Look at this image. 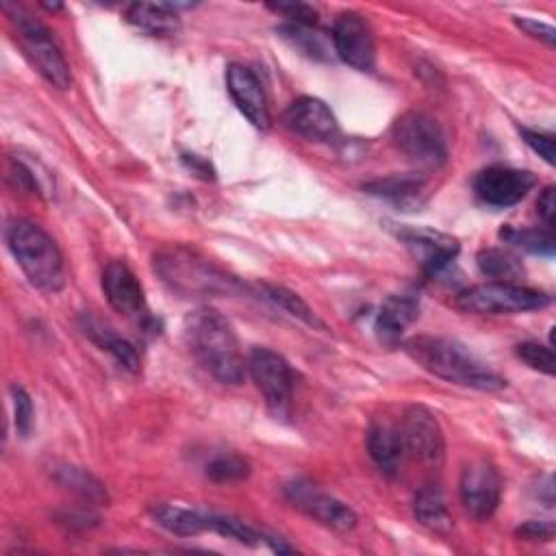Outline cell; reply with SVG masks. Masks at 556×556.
Instances as JSON below:
<instances>
[{
  "label": "cell",
  "instance_id": "cell-1",
  "mask_svg": "<svg viewBox=\"0 0 556 556\" xmlns=\"http://www.w3.org/2000/svg\"><path fill=\"white\" fill-rule=\"evenodd\" d=\"M185 341L198 365L222 384H239L248 365L230 321L211 306H200L185 317Z\"/></svg>",
  "mask_w": 556,
  "mask_h": 556
},
{
  "label": "cell",
  "instance_id": "cell-2",
  "mask_svg": "<svg viewBox=\"0 0 556 556\" xmlns=\"http://www.w3.org/2000/svg\"><path fill=\"white\" fill-rule=\"evenodd\" d=\"M404 350L417 365L445 382L478 391H497L506 384L502 376H497L473 352H469L467 345L456 339L421 334L408 339L404 343Z\"/></svg>",
  "mask_w": 556,
  "mask_h": 556
},
{
  "label": "cell",
  "instance_id": "cell-3",
  "mask_svg": "<svg viewBox=\"0 0 556 556\" xmlns=\"http://www.w3.org/2000/svg\"><path fill=\"white\" fill-rule=\"evenodd\" d=\"M7 245L33 287L56 293L65 285V263L56 241L35 222L15 219L7 226Z\"/></svg>",
  "mask_w": 556,
  "mask_h": 556
},
{
  "label": "cell",
  "instance_id": "cell-4",
  "mask_svg": "<svg viewBox=\"0 0 556 556\" xmlns=\"http://www.w3.org/2000/svg\"><path fill=\"white\" fill-rule=\"evenodd\" d=\"M552 298L543 291L517 282H482L456 293L454 304L465 313L476 315H513L530 313L549 306Z\"/></svg>",
  "mask_w": 556,
  "mask_h": 556
},
{
  "label": "cell",
  "instance_id": "cell-5",
  "mask_svg": "<svg viewBox=\"0 0 556 556\" xmlns=\"http://www.w3.org/2000/svg\"><path fill=\"white\" fill-rule=\"evenodd\" d=\"M11 24L15 30V39L24 52V56L30 61V65L56 89H67L72 85L70 65L56 46L52 33L33 15L26 11L15 9L11 13Z\"/></svg>",
  "mask_w": 556,
  "mask_h": 556
},
{
  "label": "cell",
  "instance_id": "cell-6",
  "mask_svg": "<svg viewBox=\"0 0 556 556\" xmlns=\"http://www.w3.org/2000/svg\"><path fill=\"white\" fill-rule=\"evenodd\" d=\"M393 141L415 165L437 169L447 159V146L434 117L421 111L404 113L393 126Z\"/></svg>",
  "mask_w": 556,
  "mask_h": 556
},
{
  "label": "cell",
  "instance_id": "cell-7",
  "mask_svg": "<svg viewBox=\"0 0 556 556\" xmlns=\"http://www.w3.org/2000/svg\"><path fill=\"white\" fill-rule=\"evenodd\" d=\"M245 365L269 413L274 417L287 419L293 397V371L289 363L269 348H252Z\"/></svg>",
  "mask_w": 556,
  "mask_h": 556
},
{
  "label": "cell",
  "instance_id": "cell-8",
  "mask_svg": "<svg viewBox=\"0 0 556 556\" xmlns=\"http://www.w3.org/2000/svg\"><path fill=\"white\" fill-rule=\"evenodd\" d=\"M400 439L404 454L424 463L441 465L445 456V437L434 413L421 404H410L400 419Z\"/></svg>",
  "mask_w": 556,
  "mask_h": 556
},
{
  "label": "cell",
  "instance_id": "cell-9",
  "mask_svg": "<svg viewBox=\"0 0 556 556\" xmlns=\"http://www.w3.org/2000/svg\"><path fill=\"white\" fill-rule=\"evenodd\" d=\"M159 271L161 276L172 282L176 289L187 291H226L230 278L219 274L208 261L195 258L182 248H172L165 254H159Z\"/></svg>",
  "mask_w": 556,
  "mask_h": 556
},
{
  "label": "cell",
  "instance_id": "cell-10",
  "mask_svg": "<svg viewBox=\"0 0 556 556\" xmlns=\"http://www.w3.org/2000/svg\"><path fill=\"white\" fill-rule=\"evenodd\" d=\"M285 493L295 508H300L311 519L319 521L321 526H326L330 530L348 532V530H354L358 523L356 513L345 502L337 500L330 493L315 489L311 482L293 480L291 484L285 486Z\"/></svg>",
  "mask_w": 556,
  "mask_h": 556
},
{
  "label": "cell",
  "instance_id": "cell-11",
  "mask_svg": "<svg viewBox=\"0 0 556 556\" xmlns=\"http://www.w3.org/2000/svg\"><path fill=\"white\" fill-rule=\"evenodd\" d=\"M332 50L334 54L358 72L374 70L376 43L369 24L354 11H343L332 24Z\"/></svg>",
  "mask_w": 556,
  "mask_h": 556
},
{
  "label": "cell",
  "instance_id": "cell-12",
  "mask_svg": "<svg viewBox=\"0 0 556 556\" xmlns=\"http://www.w3.org/2000/svg\"><path fill=\"white\" fill-rule=\"evenodd\" d=\"M460 504L473 519H489L502 497V478L497 469L486 460H473L460 471L458 480Z\"/></svg>",
  "mask_w": 556,
  "mask_h": 556
},
{
  "label": "cell",
  "instance_id": "cell-13",
  "mask_svg": "<svg viewBox=\"0 0 556 556\" xmlns=\"http://www.w3.org/2000/svg\"><path fill=\"white\" fill-rule=\"evenodd\" d=\"M536 185V176L528 169H517L508 165H489L482 172H478L473 180L476 195L497 208L513 206L521 202Z\"/></svg>",
  "mask_w": 556,
  "mask_h": 556
},
{
  "label": "cell",
  "instance_id": "cell-14",
  "mask_svg": "<svg viewBox=\"0 0 556 556\" xmlns=\"http://www.w3.org/2000/svg\"><path fill=\"white\" fill-rule=\"evenodd\" d=\"M395 237L413 252L421 269L430 276L441 274L458 254V241L445 232L432 228L400 226L393 228Z\"/></svg>",
  "mask_w": 556,
  "mask_h": 556
},
{
  "label": "cell",
  "instance_id": "cell-15",
  "mask_svg": "<svg viewBox=\"0 0 556 556\" xmlns=\"http://www.w3.org/2000/svg\"><path fill=\"white\" fill-rule=\"evenodd\" d=\"M282 124L311 141H330L339 132V124L330 106L313 96L295 98L282 113Z\"/></svg>",
  "mask_w": 556,
  "mask_h": 556
},
{
  "label": "cell",
  "instance_id": "cell-16",
  "mask_svg": "<svg viewBox=\"0 0 556 556\" xmlns=\"http://www.w3.org/2000/svg\"><path fill=\"white\" fill-rule=\"evenodd\" d=\"M226 87H228L232 102L245 115V119L254 128L267 130L271 115H269L267 96H265V89H263L258 76L245 65L230 63L226 70Z\"/></svg>",
  "mask_w": 556,
  "mask_h": 556
},
{
  "label": "cell",
  "instance_id": "cell-17",
  "mask_svg": "<svg viewBox=\"0 0 556 556\" xmlns=\"http://www.w3.org/2000/svg\"><path fill=\"white\" fill-rule=\"evenodd\" d=\"M102 291L117 313L139 321L148 319L143 287L124 261L106 263L102 271Z\"/></svg>",
  "mask_w": 556,
  "mask_h": 556
},
{
  "label": "cell",
  "instance_id": "cell-18",
  "mask_svg": "<svg viewBox=\"0 0 556 556\" xmlns=\"http://www.w3.org/2000/svg\"><path fill=\"white\" fill-rule=\"evenodd\" d=\"M191 4H167V2H135L126 9V22L150 37H172L180 30L178 9H189Z\"/></svg>",
  "mask_w": 556,
  "mask_h": 556
},
{
  "label": "cell",
  "instance_id": "cell-19",
  "mask_svg": "<svg viewBox=\"0 0 556 556\" xmlns=\"http://www.w3.org/2000/svg\"><path fill=\"white\" fill-rule=\"evenodd\" d=\"M419 317V300L410 293H395L384 300L376 317V332L384 343H397L402 332Z\"/></svg>",
  "mask_w": 556,
  "mask_h": 556
},
{
  "label": "cell",
  "instance_id": "cell-20",
  "mask_svg": "<svg viewBox=\"0 0 556 556\" xmlns=\"http://www.w3.org/2000/svg\"><path fill=\"white\" fill-rule=\"evenodd\" d=\"M367 450L376 467L387 476L397 473L402 458L406 456L397 426H389L384 421H376L369 426Z\"/></svg>",
  "mask_w": 556,
  "mask_h": 556
},
{
  "label": "cell",
  "instance_id": "cell-21",
  "mask_svg": "<svg viewBox=\"0 0 556 556\" xmlns=\"http://www.w3.org/2000/svg\"><path fill=\"white\" fill-rule=\"evenodd\" d=\"M413 513L415 519L432 530V532H450L452 530V513L447 508L445 495L437 484H424L413 500Z\"/></svg>",
  "mask_w": 556,
  "mask_h": 556
},
{
  "label": "cell",
  "instance_id": "cell-22",
  "mask_svg": "<svg viewBox=\"0 0 556 556\" xmlns=\"http://www.w3.org/2000/svg\"><path fill=\"white\" fill-rule=\"evenodd\" d=\"M154 521L176 534V536H195L200 532L208 530V513L195 510V508H185L176 504H159L152 508Z\"/></svg>",
  "mask_w": 556,
  "mask_h": 556
},
{
  "label": "cell",
  "instance_id": "cell-23",
  "mask_svg": "<svg viewBox=\"0 0 556 556\" xmlns=\"http://www.w3.org/2000/svg\"><path fill=\"white\" fill-rule=\"evenodd\" d=\"M83 330H85V334H87L96 345H100L102 350H106L124 369H128V371H132V374L139 371L141 361H139V354H137V350H135V345H132L130 341L117 337L111 328L102 326V324H100L98 319H93V317H85Z\"/></svg>",
  "mask_w": 556,
  "mask_h": 556
},
{
  "label": "cell",
  "instance_id": "cell-24",
  "mask_svg": "<svg viewBox=\"0 0 556 556\" xmlns=\"http://www.w3.org/2000/svg\"><path fill=\"white\" fill-rule=\"evenodd\" d=\"M476 263L486 278H493V282H513L523 274L521 261L500 248L480 250L476 256Z\"/></svg>",
  "mask_w": 556,
  "mask_h": 556
},
{
  "label": "cell",
  "instance_id": "cell-25",
  "mask_svg": "<svg viewBox=\"0 0 556 556\" xmlns=\"http://www.w3.org/2000/svg\"><path fill=\"white\" fill-rule=\"evenodd\" d=\"M261 289H263L265 298H267L269 302H274L276 306H280L285 313L293 315L295 319L304 321V324L311 326V328L326 330V324L317 317V313H315L295 291H291V289H287V287H280V285H261Z\"/></svg>",
  "mask_w": 556,
  "mask_h": 556
},
{
  "label": "cell",
  "instance_id": "cell-26",
  "mask_svg": "<svg viewBox=\"0 0 556 556\" xmlns=\"http://www.w3.org/2000/svg\"><path fill=\"white\" fill-rule=\"evenodd\" d=\"M365 189H369V193L382 195L395 204H413L419 202L421 193H424V180L419 178H384V180H376L365 185Z\"/></svg>",
  "mask_w": 556,
  "mask_h": 556
},
{
  "label": "cell",
  "instance_id": "cell-27",
  "mask_svg": "<svg viewBox=\"0 0 556 556\" xmlns=\"http://www.w3.org/2000/svg\"><path fill=\"white\" fill-rule=\"evenodd\" d=\"M502 239L508 241L515 248H521L526 252L532 254H552L554 252V237H552V228H504Z\"/></svg>",
  "mask_w": 556,
  "mask_h": 556
},
{
  "label": "cell",
  "instance_id": "cell-28",
  "mask_svg": "<svg viewBox=\"0 0 556 556\" xmlns=\"http://www.w3.org/2000/svg\"><path fill=\"white\" fill-rule=\"evenodd\" d=\"M56 480L89 502H106L104 486L89 471H85L80 467H72V465L59 467Z\"/></svg>",
  "mask_w": 556,
  "mask_h": 556
},
{
  "label": "cell",
  "instance_id": "cell-29",
  "mask_svg": "<svg viewBox=\"0 0 556 556\" xmlns=\"http://www.w3.org/2000/svg\"><path fill=\"white\" fill-rule=\"evenodd\" d=\"M208 530L217 532L226 539H232L237 543L243 545H258L265 541V534L258 532L256 528H252L250 523L230 517V515H217V513H208Z\"/></svg>",
  "mask_w": 556,
  "mask_h": 556
},
{
  "label": "cell",
  "instance_id": "cell-30",
  "mask_svg": "<svg viewBox=\"0 0 556 556\" xmlns=\"http://www.w3.org/2000/svg\"><path fill=\"white\" fill-rule=\"evenodd\" d=\"M278 33L298 50H302L308 56L315 59H326L328 48L324 43V37L317 33L315 26H304V24H282Z\"/></svg>",
  "mask_w": 556,
  "mask_h": 556
},
{
  "label": "cell",
  "instance_id": "cell-31",
  "mask_svg": "<svg viewBox=\"0 0 556 556\" xmlns=\"http://www.w3.org/2000/svg\"><path fill=\"white\" fill-rule=\"evenodd\" d=\"M206 476L215 482H239L250 476V465L237 454H222L206 465Z\"/></svg>",
  "mask_w": 556,
  "mask_h": 556
},
{
  "label": "cell",
  "instance_id": "cell-32",
  "mask_svg": "<svg viewBox=\"0 0 556 556\" xmlns=\"http://www.w3.org/2000/svg\"><path fill=\"white\" fill-rule=\"evenodd\" d=\"M11 402H13V424L20 437H28L35 421V408L28 391L22 384H11Z\"/></svg>",
  "mask_w": 556,
  "mask_h": 556
},
{
  "label": "cell",
  "instance_id": "cell-33",
  "mask_svg": "<svg viewBox=\"0 0 556 556\" xmlns=\"http://www.w3.org/2000/svg\"><path fill=\"white\" fill-rule=\"evenodd\" d=\"M517 356L532 369L552 376L554 374V354L547 345L534 343V341H523L517 345Z\"/></svg>",
  "mask_w": 556,
  "mask_h": 556
},
{
  "label": "cell",
  "instance_id": "cell-34",
  "mask_svg": "<svg viewBox=\"0 0 556 556\" xmlns=\"http://www.w3.org/2000/svg\"><path fill=\"white\" fill-rule=\"evenodd\" d=\"M274 13L282 15L287 24H304V26H315L317 24V9L311 4L302 2H278V4H267Z\"/></svg>",
  "mask_w": 556,
  "mask_h": 556
},
{
  "label": "cell",
  "instance_id": "cell-35",
  "mask_svg": "<svg viewBox=\"0 0 556 556\" xmlns=\"http://www.w3.org/2000/svg\"><path fill=\"white\" fill-rule=\"evenodd\" d=\"M521 139L547 163V165H554L556 159H554V137L547 135V132H541V130H532V128H521Z\"/></svg>",
  "mask_w": 556,
  "mask_h": 556
},
{
  "label": "cell",
  "instance_id": "cell-36",
  "mask_svg": "<svg viewBox=\"0 0 556 556\" xmlns=\"http://www.w3.org/2000/svg\"><path fill=\"white\" fill-rule=\"evenodd\" d=\"M554 523L552 521H536V519H530L526 523H521L515 534L523 541H539V543H547L554 539Z\"/></svg>",
  "mask_w": 556,
  "mask_h": 556
},
{
  "label": "cell",
  "instance_id": "cell-37",
  "mask_svg": "<svg viewBox=\"0 0 556 556\" xmlns=\"http://www.w3.org/2000/svg\"><path fill=\"white\" fill-rule=\"evenodd\" d=\"M515 22H517V26H519L526 35H530V37L543 41V43L549 46V48L554 46V41H556V30H554L549 24L539 22V20H532V17H517Z\"/></svg>",
  "mask_w": 556,
  "mask_h": 556
},
{
  "label": "cell",
  "instance_id": "cell-38",
  "mask_svg": "<svg viewBox=\"0 0 556 556\" xmlns=\"http://www.w3.org/2000/svg\"><path fill=\"white\" fill-rule=\"evenodd\" d=\"M536 211H539L541 219L545 222V226L552 228V224H554V211H556V198H554V187H552V185H547V187L541 191V195H539V200H536Z\"/></svg>",
  "mask_w": 556,
  "mask_h": 556
},
{
  "label": "cell",
  "instance_id": "cell-39",
  "mask_svg": "<svg viewBox=\"0 0 556 556\" xmlns=\"http://www.w3.org/2000/svg\"><path fill=\"white\" fill-rule=\"evenodd\" d=\"M182 161H185L193 172L202 174V178H211V165H208L206 161H202L200 156H195V154H185Z\"/></svg>",
  "mask_w": 556,
  "mask_h": 556
}]
</instances>
